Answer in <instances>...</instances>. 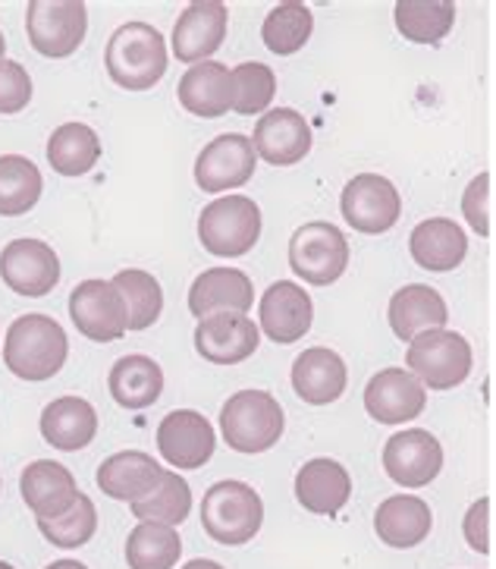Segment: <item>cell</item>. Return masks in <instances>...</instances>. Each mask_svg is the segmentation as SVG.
<instances>
[{
    "mask_svg": "<svg viewBox=\"0 0 496 569\" xmlns=\"http://www.w3.org/2000/svg\"><path fill=\"white\" fill-rule=\"evenodd\" d=\"M462 214L478 237H490V218H494V173L490 170H480L478 177L465 186Z\"/></svg>",
    "mask_w": 496,
    "mask_h": 569,
    "instance_id": "cell-40",
    "label": "cell"
},
{
    "mask_svg": "<svg viewBox=\"0 0 496 569\" xmlns=\"http://www.w3.org/2000/svg\"><path fill=\"white\" fill-rule=\"evenodd\" d=\"M132 507V516L139 522H158V526H183L189 513H192V488L180 472H170L166 469L161 485L139 503H129Z\"/></svg>",
    "mask_w": 496,
    "mask_h": 569,
    "instance_id": "cell-37",
    "label": "cell"
},
{
    "mask_svg": "<svg viewBox=\"0 0 496 569\" xmlns=\"http://www.w3.org/2000/svg\"><path fill=\"white\" fill-rule=\"evenodd\" d=\"M164 472V466L145 450H120L98 466L94 481L111 500L139 503L161 485Z\"/></svg>",
    "mask_w": 496,
    "mask_h": 569,
    "instance_id": "cell-22",
    "label": "cell"
},
{
    "mask_svg": "<svg viewBox=\"0 0 496 569\" xmlns=\"http://www.w3.org/2000/svg\"><path fill=\"white\" fill-rule=\"evenodd\" d=\"M427 406V390L405 368H381L365 387V412L381 425H405Z\"/></svg>",
    "mask_w": 496,
    "mask_h": 569,
    "instance_id": "cell-19",
    "label": "cell"
},
{
    "mask_svg": "<svg viewBox=\"0 0 496 569\" xmlns=\"http://www.w3.org/2000/svg\"><path fill=\"white\" fill-rule=\"evenodd\" d=\"M381 459H384V472L389 476V481L403 485L408 491H418L441 476L443 447L431 431L405 428L384 443Z\"/></svg>",
    "mask_w": 496,
    "mask_h": 569,
    "instance_id": "cell-13",
    "label": "cell"
},
{
    "mask_svg": "<svg viewBox=\"0 0 496 569\" xmlns=\"http://www.w3.org/2000/svg\"><path fill=\"white\" fill-rule=\"evenodd\" d=\"M101 139L89 123H63L48 139V164L60 177H85L101 161Z\"/></svg>",
    "mask_w": 496,
    "mask_h": 569,
    "instance_id": "cell-32",
    "label": "cell"
},
{
    "mask_svg": "<svg viewBox=\"0 0 496 569\" xmlns=\"http://www.w3.org/2000/svg\"><path fill=\"white\" fill-rule=\"evenodd\" d=\"M126 302V331H148L164 312V290L158 277L142 268H123L111 280Z\"/></svg>",
    "mask_w": 496,
    "mask_h": 569,
    "instance_id": "cell-35",
    "label": "cell"
},
{
    "mask_svg": "<svg viewBox=\"0 0 496 569\" xmlns=\"http://www.w3.org/2000/svg\"><path fill=\"white\" fill-rule=\"evenodd\" d=\"M0 569H17V567H10V563H7V560H0Z\"/></svg>",
    "mask_w": 496,
    "mask_h": 569,
    "instance_id": "cell-46",
    "label": "cell"
},
{
    "mask_svg": "<svg viewBox=\"0 0 496 569\" xmlns=\"http://www.w3.org/2000/svg\"><path fill=\"white\" fill-rule=\"evenodd\" d=\"M226 29H230V10L221 0H195L189 3L176 26H173V36H170V44H173V54L180 63H202V60H211L223 48L226 41Z\"/></svg>",
    "mask_w": 496,
    "mask_h": 569,
    "instance_id": "cell-15",
    "label": "cell"
},
{
    "mask_svg": "<svg viewBox=\"0 0 496 569\" xmlns=\"http://www.w3.org/2000/svg\"><path fill=\"white\" fill-rule=\"evenodd\" d=\"M475 368L472 343L456 331H424L405 349V371L418 378L424 390H453L468 381Z\"/></svg>",
    "mask_w": 496,
    "mask_h": 569,
    "instance_id": "cell-5",
    "label": "cell"
},
{
    "mask_svg": "<svg viewBox=\"0 0 496 569\" xmlns=\"http://www.w3.org/2000/svg\"><path fill=\"white\" fill-rule=\"evenodd\" d=\"M19 495L36 519H57L63 516L79 497L75 476L54 459H36L19 476Z\"/></svg>",
    "mask_w": 496,
    "mask_h": 569,
    "instance_id": "cell-21",
    "label": "cell"
},
{
    "mask_svg": "<svg viewBox=\"0 0 496 569\" xmlns=\"http://www.w3.org/2000/svg\"><path fill=\"white\" fill-rule=\"evenodd\" d=\"M202 526L207 538H214L223 548L249 545L264 526V500L252 485L223 478L204 491Z\"/></svg>",
    "mask_w": 496,
    "mask_h": 569,
    "instance_id": "cell-4",
    "label": "cell"
},
{
    "mask_svg": "<svg viewBox=\"0 0 496 569\" xmlns=\"http://www.w3.org/2000/svg\"><path fill=\"white\" fill-rule=\"evenodd\" d=\"M255 158L271 167H295L312 151V127L295 108H274L255 123Z\"/></svg>",
    "mask_w": 496,
    "mask_h": 569,
    "instance_id": "cell-18",
    "label": "cell"
},
{
    "mask_svg": "<svg viewBox=\"0 0 496 569\" xmlns=\"http://www.w3.org/2000/svg\"><path fill=\"white\" fill-rule=\"evenodd\" d=\"M255 306L252 277L240 268H207L189 287V312L199 321L207 315H249Z\"/></svg>",
    "mask_w": 496,
    "mask_h": 569,
    "instance_id": "cell-20",
    "label": "cell"
},
{
    "mask_svg": "<svg viewBox=\"0 0 496 569\" xmlns=\"http://www.w3.org/2000/svg\"><path fill=\"white\" fill-rule=\"evenodd\" d=\"M350 385V368L340 352L327 347L305 349L293 362V390L308 406L336 403Z\"/></svg>",
    "mask_w": 496,
    "mask_h": 569,
    "instance_id": "cell-23",
    "label": "cell"
},
{
    "mask_svg": "<svg viewBox=\"0 0 496 569\" xmlns=\"http://www.w3.org/2000/svg\"><path fill=\"white\" fill-rule=\"evenodd\" d=\"M195 352L211 366H242L261 347V331L249 315H207L192 333Z\"/></svg>",
    "mask_w": 496,
    "mask_h": 569,
    "instance_id": "cell-17",
    "label": "cell"
},
{
    "mask_svg": "<svg viewBox=\"0 0 496 569\" xmlns=\"http://www.w3.org/2000/svg\"><path fill=\"white\" fill-rule=\"evenodd\" d=\"M158 450L173 469H202L217 450V431L195 409H173L158 425Z\"/></svg>",
    "mask_w": 496,
    "mask_h": 569,
    "instance_id": "cell-16",
    "label": "cell"
},
{
    "mask_svg": "<svg viewBox=\"0 0 496 569\" xmlns=\"http://www.w3.org/2000/svg\"><path fill=\"white\" fill-rule=\"evenodd\" d=\"M255 148L242 132H223L211 139L195 158V183L202 192H233L255 177Z\"/></svg>",
    "mask_w": 496,
    "mask_h": 569,
    "instance_id": "cell-11",
    "label": "cell"
},
{
    "mask_svg": "<svg viewBox=\"0 0 496 569\" xmlns=\"http://www.w3.org/2000/svg\"><path fill=\"white\" fill-rule=\"evenodd\" d=\"M490 507H494V500L480 495L462 519V535H465L472 551L490 553Z\"/></svg>",
    "mask_w": 496,
    "mask_h": 569,
    "instance_id": "cell-42",
    "label": "cell"
},
{
    "mask_svg": "<svg viewBox=\"0 0 496 569\" xmlns=\"http://www.w3.org/2000/svg\"><path fill=\"white\" fill-rule=\"evenodd\" d=\"M7 57V38H3V32H0V60Z\"/></svg>",
    "mask_w": 496,
    "mask_h": 569,
    "instance_id": "cell-45",
    "label": "cell"
},
{
    "mask_svg": "<svg viewBox=\"0 0 496 569\" xmlns=\"http://www.w3.org/2000/svg\"><path fill=\"white\" fill-rule=\"evenodd\" d=\"M0 280L17 296L41 299L60 283V258L41 239H13L0 249Z\"/></svg>",
    "mask_w": 496,
    "mask_h": 569,
    "instance_id": "cell-12",
    "label": "cell"
},
{
    "mask_svg": "<svg viewBox=\"0 0 496 569\" xmlns=\"http://www.w3.org/2000/svg\"><path fill=\"white\" fill-rule=\"evenodd\" d=\"M70 318L75 331L92 343H117L126 333V302L111 280H82L70 293Z\"/></svg>",
    "mask_w": 496,
    "mask_h": 569,
    "instance_id": "cell-10",
    "label": "cell"
},
{
    "mask_svg": "<svg viewBox=\"0 0 496 569\" xmlns=\"http://www.w3.org/2000/svg\"><path fill=\"white\" fill-rule=\"evenodd\" d=\"M386 321H389V331L396 333L403 343H412L418 333L446 328L449 309H446V299L434 287L405 283L403 290H396L389 299Z\"/></svg>",
    "mask_w": 496,
    "mask_h": 569,
    "instance_id": "cell-25",
    "label": "cell"
},
{
    "mask_svg": "<svg viewBox=\"0 0 496 569\" xmlns=\"http://www.w3.org/2000/svg\"><path fill=\"white\" fill-rule=\"evenodd\" d=\"M352 497L350 469L331 457L308 459L295 476V500L314 516H336Z\"/></svg>",
    "mask_w": 496,
    "mask_h": 569,
    "instance_id": "cell-24",
    "label": "cell"
},
{
    "mask_svg": "<svg viewBox=\"0 0 496 569\" xmlns=\"http://www.w3.org/2000/svg\"><path fill=\"white\" fill-rule=\"evenodd\" d=\"M108 390H111L113 403L123 409H148L161 400L164 393V368L158 366L151 356L132 352L123 356L111 366L108 375Z\"/></svg>",
    "mask_w": 496,
    "mask_h": 569,
    "instance_id": "cell-29",
    "label": "cell"
},
{
    "mask_svg": "<svg viewBox=\"0 0 496 569\" xmlns=\"http://www.w3.org/2000/svg\"><path fill=\"white\" fill-rule=\"evenodd\" d=\"M41 438L54 450L79 453L94 441L98 435V412L85 397H57L41 409Z\"/></svg>",
    "mask_w": 496,
    "mask_h": 569,
    "instance_id": "cell-27",
    "label": "cell"
},
{
    "mask_svg": "<svg viewBox=\"0 0 496 569\" xmlns=\"http://www.w3.org/2000/svg\"><path fill=\"white\" fill-rule=\"evenodd\" d=\"M408 252L424 271L446 274V271H456L468 256V237L453 218H427L412 230Z\"/></svg>",
    "mask_w": 496,
    "mask_h": 569,
    "instance_id": "cell-28",
    "label": "cell"
},
{
    "mask_svg": "<svg viewBox=\"0 0 496 569\" xmlns=\"http://www.w3.org/2000/svg\"><path fill=\"white\" fill-rule=\"evenodd\" d=\"M26 36L41 57H73L89 36V7L82 0H32L26 10Z\"/></svg>",
    "mask_w": 496,
    "mask_h": 569,
    "instance_id": "cell-8",
    "label": "cell"
},
{
    "mask_svg": "<svg viewBox=\"0 0 496 569\" xmlns=\"http://www.w3.org/2000/svg\"><path fill=\"white\" fill-rule=\"evenodd\" d=\"M286 428L283 406L267 390H240L221 409V435L230 450L255 457L274 450Z\"/></svg>",
    "mask_w": 496,
    "mask_h": 569,
    "instance_id": "cell-3",
    "label": "cell"
},
{
    "mask_svg": "<svg viewBox=\"0 0 496 569\" xmlns=\"http://www.w3.org/2000/svg\"><path fill=\"white\" fill-rule=\"evenodd\" d=\"M431 529H434V513H431L427 500L415 495L386 497L374 513V532L381 538V545L396 548V551L424 545Z\"/></svg>",
    "mask_w": 496,
    "mask_h": 569,
    "instance_id": "cell-26",
    "label": "cell"
},
{
    "mask_svg": "<svg viewBox=\"0 0 496 569\" xmlns=\"http://www.w3.org/2000/svg\"><path fill=\"white\" fill-rule=\"evenodd\" d=\"M176 98L192 117L217 120L230 111V67L217 60H202L189 67L176 86Z\"/></svg>",
    "mask_w": 496,
    "mask_h": 569,
    "instance_id": "cell-30",
    "label": "cell"
},
{
    "mask_svg": "<svg viewBox=\"0 0 496 569\" xmlns=\"http://www.w3.org/2000/svg\"><path fill=\"white\" fill-rule=\"evenodd\" d=\"M32 101V76L19 63L3 57L0 60V117H17Z\"/></svg>",
    "mask_w": 496,
    "mask_h": 569,
    "instance_id": "cell-41",
    "label": "cell"
},
{
    "mask_svg": "<svg viewBox=\"0 0 496 569\" xmlns=\"http://www.w3.org/2000/svg\"><path fill=\"white\" fill-rule=\"evenodd\" d=\"M396 32L412 44H441L456 26L453 0H396L393 7Z\"/></svg>",
    "mask_w": 496,
    "mask_h": 569,
    "instance_id": "cell-31",
    "label": "cell"
},
{
    "mask_svg": "<svg viewBox=\"0 0 496 569\" xmlns=\"http://www.w3.org/2000/svg\"><path fill=\"white\" fill-rule=\"evenodd\" d=\"M0 488H3V478H0Z\"/></svg>",
    "mask_w": 496,
    "mask_h": 569,
    "instance_id": "cell-47",
    "label": "cell"
},
{
    "mask_svg": "<svg viewBox=\"0 0 496 569\" xmlns=\"http://www.w3.org/2000/svg\"><path fill=\"white\" fill-rule=\"evenodd\" d=\"M199 239L211 256H249L261 239V208L249 196H217L199 214Z\"/></svg>",
    "mask_w": 496,
    "mask_h": 569,
    "instance_id": "cell-6",
    "label": "cell"
},
{
    "mask_svg": "<svg viewBox=\"0 0 496 569\" xmlns=\"http://www.w3.org/2000/svg\"><path fill=\"white\" fill-rule=\"evenodd\" d=\"M70 356V340L51 315H19L3 333V366L19 381L41 385L60 375Z\"/></svg>",
    "mask_w": 496,
    "mask_h": 569,
    "instance_id": "cell-1",
    "label": "cell"
},
{
    "mask_svg": "<svg viewBox=\"0 0 496 569\" xmlns=\"http://www.w3.org/2000/svg\"><path fill=\"white\" fill-rule=\"evenodd\" d=\"M166 41L164 36L142 19L123 22L104 48V67L113 86L126 92H148L166 73Z\"/></svg>",
    "mask_w": 496,
    "mask_h": 569,
    "instance_id": "cell-2",
    "label": "cell"
},
{
    "mask_svg": "<svg viewBox=\"0 0 496 569\" xmlns=\"http://www.w3.org/2000/svg\"><path fill=\"white\" fill-rule=\"evenodd\" d=\"M290 268L312 287H331L350 268V239L331 221L302 223L290 237Z\"/></svg>",
    "mask_w": 496,
    "mask_h": 569,
    "instance_id": "cell-7",
    "label": "cell"
},
{
    "mask_svg": "<svg viewBox=\"0 0 496 569\" xmlns=\"http://www.w3.org/2000/svg\"><path fill=\"white\" fill-rule=\"evenodd\" d=\"M314 32V17L312 10L298 0H283L276 3L274 10L264 17V26H261V41L267 44L271 54L290 57L298 54L308 38Z\"/></svg>",
    "mask_w": 496,
    "mask_h": 569,
    "instance_id": "cell-34",
    "label": "cell"
},
{
    "mask_svg": "<svg viewBox=\"0 0 496 569\" xmlns=\"http://www.w3.org/2000/svg\"><path fill=\"white\" fill-rule=\"evenodd\" d=\"M44 569H89L85 563H79V560H57V563H51V567Z\"/></svg>",
    "mask_w": 496,
    "mask_h": 569,
    "instance_id": "cell-44",
    "label": "cell"
},
{
    "mask_svg": "<svg viewBox=\"0 0 496 569\" xmlns=\"http://www.w3.org/2000/svg\"><path fill=\"white\" fill-rule=\"evenodd\" d=\"M340 211L355 233L381 237L389 233L403 218V196L381 173H358L343 189Z\"/></svg>",
    "mask_w": 496,
    "mask_h": 569,
    "instance_id": "cell-9",
    "label": "cell"
},
{
    "mask_svg": "<svg viewBox=\"0 0 496 569\" xmlns=\"http://www.w3.org/2000/svg\"><path fill=\"white\" fill-rule=\"evenodd\" d=\"M41 170L22 154H0V218H22L41 199Z\"/></svg>",
    "mask_w": 496,
    "mask_h": 569,
    "instance_id": "cell-33",
    "label": "cell"
},
{
    "mask_svg": "<svg viewBox=\"0 0 496 569\" xmlns=\"http://www.w3.org/2000/svg\"><path fill=\"white\" fill-rule=\"evenodd\" d=\"M276 94V76L267 63H240L230 70V111L240 117L267 113Z\"/></svg>",
    "mask_w": 496,
    "mask_h": 569,
    "instance_id": "cell-38",
    "label": "cell"
},
{
    "mask_svg": "<svg viewBox=\"0 0 496 569\" xmlns=\"http://www.w3.org/2000/svg\"><path fill=\"white\" fill-rule=\"evenodd\" d=\"M183 569H223V567L217 563V560H202V557H199V560H189Z\"/></svg>",
    "mask_w": 496,
    "mask_h": 569,
    "instance_id": "cell-43",
    "label": "cell"
},
{
    "mask_svg": "<svg viewBox=\"0 0 496 569\" xmlns=\"http://www.w3.org/2000/svg\"><path fill=\"white\" fill-rule=\"evenodd\" d=\"M312 296L305 293V287H298L295 280H276L261 293V302H257V325L261 328L257 331H264L271 343H280V347L298 343L305 333L312 331Z\"/></svg>",
    "mask_w": 496,
    "mask_h": 569,
    "instance_id": "cell-14",
    "label": "cell"
},
{
    "mask_svg": "<svg viewBox=\"0 0 496 569\" xmlns=\"http://www.w3.org/2000/svg\"><path fill=\"white\" fill-rule=\"evenodd\" d=\"M183 557L180 532L158 522H139L126 538L129 569H173Z\"/></svg>",
    "mask_w": 496,
    "mask_h": 569,
    "instance_id": "cell-36",
    "label": "cell"
},
{
    "mask_svg": "<svg viewBox=\"0 0 496 569\" xmlns=\"http://www.w3.org/2000/svg\"><path fill=\"white\" fill-rule=\"evenodd\" d=\"M38 532L44 535L54 548L63 551H73L89 545L98 532V510H94V500L89 495L75 497V503L57 519H38Z\"/></svg>",
    "mask_w": 496,
    "mask_h": 569,
    "instance_id": "cell-39",
    "label": "cell"
}]
</instances>
